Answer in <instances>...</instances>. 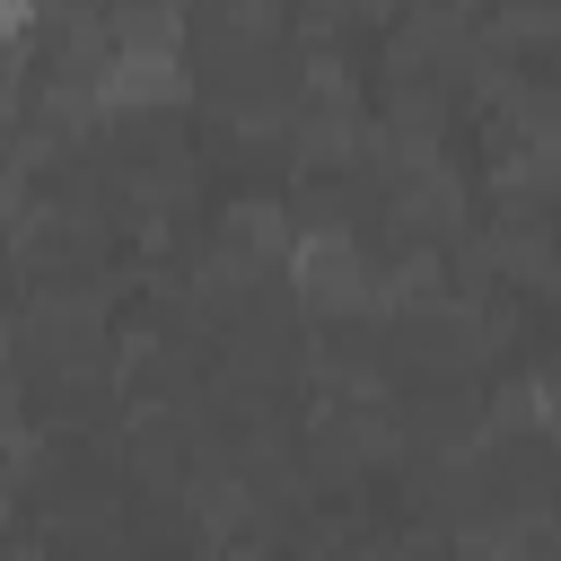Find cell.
Returning <instances> with one entry per match:
<instances>
[{
  "mask_svg": "<svg viewBox=\"0 0 561 561\" xmlns=\"http://www.w3.org/2000/svg\"><path fill=\"white\" fill-rule=\"evenodd\" d=\"M35 26V0H0V35H26Z\"/></svg>",
  "mask_w": 561,
  "mask_h": 561,
  "instance_id": "obj_2",
  "label": "cell"
},
{
  "mask_svg": "<svg viewBox=\"0 0 561 561\" xmlns=\"http://www.w3.org/2000/svg\"><path fill=\"white\" fill-rule=\"evenodd\" d=\"M193 96H202V61H193V18L175 0H140L88 53V105L96 114H175Z\"/></svg>",
  "mask_w": 561,
  "mask_h": 561,
  "instance_id": "obj_1",
  "label": "cell"
}]
</instances>
